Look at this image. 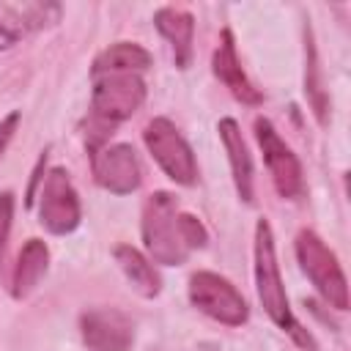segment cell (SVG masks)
<instances>
[{"instance_id": "obj_1", "label": "cell", "mask_w": 351, "mask_h": 351, "mask_svg": "<svg viewBox=\"0 0 351 351\" xmlns=\"http://www.w3.org/2000/svg\"><path fill=\"white\" fill-rule=\"evenodd\" d=\"M143 247L151 263L181 266L195 250L208 244V230L200 217L181 211L173 192H151L143 203Z\"/></svg>"}, {"instance_id": "obj_2", "label": "cell", "mask_w": 351, "mask_h": 351, "mask_svg": "<svg viewBox=\"0 0 351 351\" xmlns=\"http://www.w3.org/2000/svg\"><path fill=\"white\" fill-rule=\"evenodd\" d=\"M252 269H255V291H258V302L263 307V313L304 351H318L315 337L296 321L285 285H282V274H280V263H277V247H274V233L269 219H258L255 225V244H252Z\"/></svg>"}, {"instance_id": "obj_3", "label": "cell", "mask_w": 351, "mask_h": 351, "mask_svg": "<svg viewBox=\"0 0 351 351\" xmlns=\"http://www.w3.org/2000/svg\"><path fill=\"white\" fill-rule=\"evenodd\" d=\"M93 93H90V110L85 121V145L88 151L107 145L110 134L129 121L145 101V80L134 71H118V74H96Z\"/></svg>"}, {"instance_id": "obj_4", "label": "cell", "mask_w": 351, "mask_h": 351, "mask_svg": "<svg viewBox=\"0 0 351 351\" xmlns=\"http://www.w3.org/2000/svg\"><path fill=\"white\" fill-rule=\"evenodd\" d=\"M293 250H296V261H299L304 277L313 282L318 296L340 313L348 310V282H346L337 255L326 247V241L315 230L304 228L296 233Z\"/></svg>"}, {"instance_id": "obj_5", "label": "cell", "mask_w": 351, "mask_h": 351, "mask_svg": "<svg viewBox=\"0 0 351 351\" xmlns=\"http://www.w3.org/2000/svg\"><path fill=\"white\" fill-rule=\"evenodd\" d=\"M143 143L170 181H176L178 186H192L197 181L195 151L170 118H151L143 129Z\"/></svg>"}, {"instance_id": "obj_6", "label": "cell", "mask_w": 351, "mask_h": 351, "mask_svg": "<svg viewBox=\"0 0 351 351\" xmlns=\"http://www.w3.org/2000/svg\"><path fill=\"white\" fill-rule=\"evenodd\" d=\"M192 307L225 326H244L250 318V304L244 293L217 271H195L186 285Z\"/></svg>"}, {"instance_id": "obj_7", "label": "cell", "mask_w": 351, "mask_h": 351, "mask_svg": "<svg viewBox=\"0 0 351 351\" xmlns=\"http://www.w3.org/2000/svg\"><path fill=\"white\" fill-rule=\"evenodd\" d=\"M255 140L261 145V154H263V162L269 167L277 195L285 200H299L304 195V170L293 148L280 137L274 123L263 115L255 118Z\"/></svg>"}, {"instance_id": "obj_8", "label": "cell", "mask_w": 351, "mask_h": 351, "mask_svg": "<svg viewBox=\"0 0 351 351\" xmlns=\"http://www.w3.org/2000/svg\"><path fill=\"white\" fill-rule=\"evenodd\" d=\"M82 206L80 195L63 167H52L44 176L38 192V222L52 236H69L80 228Z\"/></svg>"}, {"instance_id": "obj_9", "label": "cell", "mask_w": 351, "mask_h": 351, "mask_svg": "<svg viewBox=\"0 0 351 351\" xmlns=\"http://www.w3.org/2000/svg\"><path fill=\"white\" fill-rule=\"evenodd\" d=\"M93 181L110 195H132L143 181L137 151L129 143H107L90 151Z\"/></svg>"}, {"instance_id": "obj_10", "label": "cell", "mask_w": 351, "mask_h": 351, "mask_svg": "<svg viewBox=\"0 0 351 351\" xmlns=\"http://www.w3.org/2000/svg\"><path fill=\"white\" fill-rule=\"evenodd\" d=\"M60 5L52 0H0V52L16 47L30 33H38L60 19Z\"/></svg>"}, {"instance_id": "obj_11", "label": "cell", "mask_w": 351, "mask_h": 351, "mask_svg": "<svg viewBox=\"0 0 351 351\" xmlns=\"http://www.w3.org/2000/svg\"><path fill=\"white\" fill-rule=\"evenodd\" d=\"M80 335L90 351H129L134 321L118 307H90L80 315Z\"/></svg>"}, {"instance_id": "obj_12", "label": "cell", "mask_w": 351, "mask_h": 351, "mask_svg": "<svg viewBox=\"0 0 351 351\" xmlns=\"http://www.w3.org/2000/svg\"><path fill=\"white\" fill-rule=\"evenodd\" d=\"M211 71L214 77L230 90V96L241 104H250V107H258L263 104V93L252 85V80L247 77V71L241 69V60L236 55V38L230 33V27H225L219 33V44L211 55Z\"/></svg>"}, {"instance_id": "obj_13", "label": "cell", "mask_w": 351, "mask_h": 351, "mask_svg": "<svg viewBox=\"0 0 351 351\" xmlns=\"http://www.w3.org/2000/svg\"><path fill=\"white\" fill-rule=\"evenodd\" d=\"M217 134L219 143L228 154V165H230V176H233V186L239 192V197L244 203H252V156L247 151V143L241 137V129L236 123V118H222L217 123Z\"/></svg>"}, {"instance_id": "obj_14", "label": "cell", "mask_w": 351, "mask_h": 351, "mask_svg": "<svg viewBox=\"0 0 351 351\" xmlns=\"http://www.w3.org/2000/svg\"><path fill=\"white\" fill-rule=\"evenodd\" d=\"M154 27L173 49V60L178 69L192 63V38H195V16L176 5H162L154 11Z\"/></svg>"}, {"instance_id": "obj_15", "label": "cell", "mask_w": 351, "mask_h": 351, "mask_svg": "<svg viewBox=\"0 0 351 351\" xmlns=\"http://www.w3.org/2000/svg\"><path fill=\"white\" fill-rule=\"evenodd\" d=\"M49 269V247L41 239H27L16 255L14 266V280H11V296L14 299H27L41 277Z\"/></svg>"}, {"instance_id": "obj_16", "label": "cell", "mask_w": 351, "mask_h": 351, "mask_svg": "<svg viewBox=\"0 0 351 351\" xmlns=\"http://www.w3.org/2000/svg\"><path fill=\"white\" fill-rule=\"evenodd\" d=\"M112 258L118 263V269L123 271V277L129 280V285L143 296V299H154L162 291V277L156 271V266L148 261L145 252H140L132 244H118L112 250Z\"/></svg>"}, {"instance_id": "obj_17", "label": "cell", "mask_w": 351, "mask_h": 351, "mask_svg": "<svg viewBox=\"0 0 351 351\" xmlns=\"http://www.w3.org/2000/svg\"><path fill=\"white\" fill-rule=\"evenodd\" d=\"M154 63L151 52L134 41H115L110 44L107 49H101L96 58H93V66H90V77L96 74H118V71H134V74H143L148 71V66Z\"/></svg>"}, {"instance_id": "obj_18", "label": "cell", "mask_w": 351, "mask_h": 351, "mask_svg": "<svg viewBox=\"0 0 351 351\" xmlns=\"http://www.w3.org/2000/svg\"><path fill=\"white\" fill-rule=\"evenodd\" d=\"M304 96L310 101V110L315 115V121L321 126H326L329 121V96L321 88V69H318V52H315V41L307 25V36H304Z\"/></svg>"}, {"instance_id": "obj_19", "label": "cell", "mask_w": 351, "mask_h": 351, "mask_svg": "<svg viewBox=\"0 0 351 351\" xmlns=\"http://www.w3.org/2000/svg\"><path fill=\"white\" fill-rule=\"evenodd\" d=\"M11 225H14V192H0V261L8 247Z\"/></svg>"}, {"instance_id": "obj_20", "label": "cell", "mask_w": 351, "mask_h": 351, "mask_svg": "<svg viewBox=\"0 0 351 351\" xmlns=\"http://www.w3.org/2000/svg\"><path fill=\"white\" fill-rule=\"evenodd\" d=\"M16 126H19V112L16 110L8 112L5 118H0V156L5 154V148H8V143H11L14 132H16Z\"/></svg>"}]
</instances>
